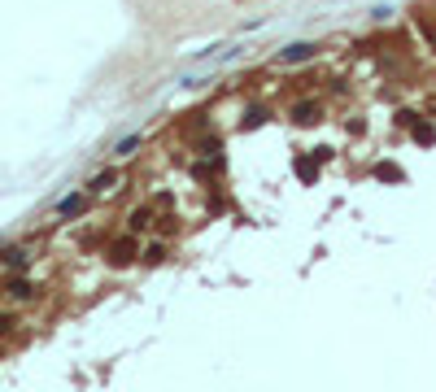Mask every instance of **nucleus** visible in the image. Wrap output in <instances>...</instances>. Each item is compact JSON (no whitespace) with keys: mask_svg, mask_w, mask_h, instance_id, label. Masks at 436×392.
<instances>
[{"mask_svg":"<svg viewBox=\"0 0 436 392\" xmlns=\"http://www.w3.org/2000/svg\"><path fill=\"white\" fill-rule=\"evenodd\" d=\"M149 227H153V209L144 205V209H136V213H131V231L140 235V231H149Z\"/></svg>","mask_w":436,"mask_h":392,"instance_id":"obj_6","label":"nucleus"},{"mask_svg":"<svg viewBox=\"0 0 436 392\" xmlns=\"http://www.w3.org/2000/svg\"><path fill=\"white\" fill-rule=\"evenodd\" d=\"M9 292H14L18 301H27V296H31V283H22V279H18V283H14V288H9Z\"/></svg>","mask_w":436,"mask_h":392,"instance_id":"obj_12","label":"nucleus"},{"mask_svg":"<svg viewBox=\"0 0 436 392\" xmlns=\"http://www.w3.org/2000/svg\"><path fill=\"white\" fill-rule=\"evenodd\" d=\"M266 122V109H249L244 114V131H253V127H262Z\"/></svg>","mask_w":436,"mask_h":392,"instance_id":"obj_9","label":"nucleus"},{"mask_svg":"<svg viewBox=\"0 0 436 392\" xmlns=\"http://www.w3.org/2000/svg\"><path fill=\"white\" fill-rule=\"evenodd\" d=\"M323 118V101H297L292 105V122L297 127H314Z\"/></svg>","mask_w":436,"mask_h":392,"instance_id":"obj_1","label":"nucleus"},{"mask_svg":"<svg viewBox=\"0 0 436 392\" xmlns=\"http://www.w3.org/2000/svg\"><path fill=\"white\" fill-rule=\"evenodd\" d=\"M131 257H136V240H131V235H123V240L110 244V261H114V266H127Z\"/></svg>","mask_w":436,"mask_h":392,"instance_id":"obj_3","label":"nucleus"},{"mask_svg":"<svg viewBox=\"0 0 436 392\" xmlns=\"http://www.w3.org/2000/svg\"><path fill=\"white\" fill-rule=\"evenodd\" d=\"M88 209V196L84 192H70L62 205H57V213H62V218H75V213H84Z\"/></svg>","mask_w":436,"mask_h":392,"instance_id":"obj_5","label":"nucleus"},{"mask_svg":"<svg viewBox=\"0 0 436 392\" xmlns=\"http://www.w3.org/2000/svg\"><path fill=\"white\" fill-rule=\"evenodd\" d=\"M118 183H123V174H118V170H101L97 179L88 183V192L92 196H110V192H118Z\"/></svg>","mask_w":436,"mask_h":392,"instance_id":"obj_2","label":"nucleus"},{"mask_svg":"<svg viewBox=\"0 0 436 392\" xmlns=\"http://www.w3.org/2000/svg\"><path fill=\"white\" fill-rule=\"evenodd\" d=\"M136 148H140V135H127L123 144L114 148V157H136Z\"/></svg>","mask_w":436,"mask_h":392,"instance_id":"obj_7","label":"nucleus"},{"mask_svg":"<svg viewBox=\"0 0 436 392\" xmlns=\"http://www.w3.org/2000/svg\"><path fill=\"white\" fill-rule=\"evenodd\" d=\"M415 140H419V144H432L436 135H432V127H423V122H419V127H415Z\"/></svg>","mask_w":436,"mask_h":392,"instance_id":"obj_10","label":"nucleus"},{"mask_svg":"<svg viewBox=\"0 0 436 392\" xmlns=\"http://www.w3.org/2000/svg\"><path fill=\"white\" fill-rule=\"evenodd\" d=\"M314 53H319V44H292V49L279 53V62H284V66H292V62H310Z\"/></svg>","mask_w":436,"mask_h":392,"instance_id":"obj_4","label":"nucleus"},{"mask_svg":"<svg viewBox=\"0 0 436 392\" xmlns=\"http://www.w3.org/2000/svg\"><path fill=\"white\" fill-rule=\"evenodd\" d=\"M375 174H380V179H402V170H397V166H388V161H384Z\"/></svg>","mask_w":436,"mask_h":392,"instance_id":"obj_11","label":"nucleus"},{"mask_svg":"<svg viewBox=\"0 0 436 392\" xmlns=\"http://www.w3.org/2000/svg\"><path fill=\"white\" fill-rule=\"evenodd\" d=\"M5 266H9V270H22V266H27V253H22V248H14V253H5Z\"/></svg>","mask_w":436,"mask_h":392,"instance_id":"obj_8","label":"nucleus"}]
</instances>
